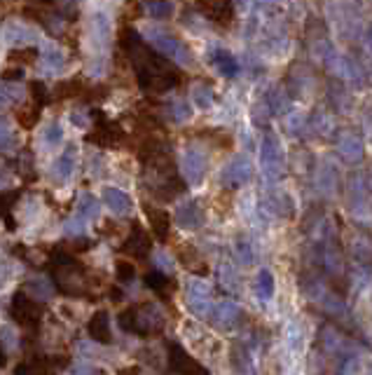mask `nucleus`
<instances>
[{"instance_id":"obj_1","label":"nucleus","mask_w":372,"mask_h":375,"mask_svg":"<svg viewBox=\"0 0 372 375\" xmlns=\"http://www.w3.org/2000/svg\"><path fill=\"white\" fill-rule=\"evenodd\" d=\"M119 43H122L124 52L129 54V61L133 66V73H136L140 89L159 94L180 82V73L161 54L152 52L133 29H122Z\"/></svg>"},{"instance_id":"obj_2","label":"nucleus","mask_w":372,"mask_h":375,"mask_svg":"<svg viewBox=\"0 0 372 375\" xmlns=\"http://www.w3.org/2000/svg\"><path fill=\"white\" fill-rule=\"evenodd\" d=\"M47 270H49V275H52L54 287L59 289L61 294L73 296V298L89 296L87 294V287H89V284H87L89 282L87 270H84L82 263L75 261L68 251L56 249L54 258L47 263Z\"/></svg>"},{"instance_id":"obj_3","label":"nucleus","mask_w":372,"mask_h":375,"mask_svg":"<svg viewBox=\"0 0 372 375\" xmlns=\"http://www.w3.org/2000/svg\"><path fill=\"white\" fill-rule=\"evenodd\" d=\"M119 326L126 333H133V336H157L161 331V317L154 312L152 305H131L126 308L122 315L117 317Z\"/></svg>"},{"instance_id":"obj_4","label":"nucleus","mask_w":372,"mask_h":375,"mask_svg":"<svg viewBox=\"0 0 372 375\" xmlns=\"http://www.w3.org/2000/svg\"><path fill=\"white\" fill-rule=\"evenodd\" d=\"M10 315L19 326H28V329H38L40 319L45 315V308L38 303V298H28L24 291H17L10 303Z\"/></svg>"},{"instance_id":"obj_5","label":"nucleus","mask_w":372,"mask_h":375,"mask_svg":"<svg viewBox=\"0 0 372 375\" xmlns=\"http://www.w3.org/2000/svg\"><path fill=\"white\" fill-rule=\"evenodd\" d=\"M91 115H94V127L87 134L89 143H96L101 148H112V145H119L124 141V129L117 122H110L101 110H94Z\"/></svg>"},{"instance_id":"obj_6","label":"nucleus","mask_w":372,"mask_h":375,"mask_svg":"<svg viewBox=\"0 0 372 375\" xmlns=\"http://www.w3.org/2000/svg\"><path fill=\"white\" fill-rule=\"evenodd\" d=\"M199 12L208 22H213L215 26L227 29L234 22V8H232V0H197Z\"/></svg>"},{"instance_id":"obj_7","label":"nucleus","mask_w":372,"mask_h":375,"mask_svg":"<svg viewBox=\"0 0 372 375\" xmlns=\"http://www.w3.org/2000/svg\"><path fill=\"white\" fill-rule=\"evenodd\" d=\"M150 249H152L150 235H147L138 223H133L129 239H126L124 244L119 246V251H122V254H129L131 258H136V261H145L147 254H150Z\"/></svg>"},{"instance_id":"obj_8","label":"nucleus","mask_w":372,"mask_h":375,"mask_svg":"<svg viewBox=\"0 0 372 375\" xmlns=\"http://www.w3.org/2000/svg\"><path fill=\"white\" fill-rule=\"evenodd\" d=\"M91 340H96V343L101 345H108L112 343V336H110V322H108V312L105 310H98L94 317L89 319V326H87Z\"/></svg>"},{"instance_id":"obj_9","label":"nucleus","mask_w":372,"mask_h":375,"mask_svg":"<svg viewBox=\"0 0 372 375\" xmlns=\"http://www.w3.org/2000/svg\"><path fill=\"white\" fill-rule=\"evenodd\" d=\"M168 368H171L173 373H204V368L197 366L178 345L168 347Z\"/></svg>"},{"instance_id":"obj_10","label":"nucleus","mask_w":372,"mask_h":375,"mask_svg":"<svg viewBox=\"0 0 372 375\" xmlns=\"http://www.w3.org/2000/svg\"><path fill=\"white\" fill-rule=\"evenodd\" d=\"M87 92V85L80 80V78H73V80H61L56 82L54 92H52V99L61 101V99H75V96H84Z\"/></svg>"},{"instance_id":"obj_11","label":"nucleus","mask_w":372,"mask_h":375,"mask_svg":"<svg viewBox=\"0 0 372 375\" xmlns=\"http://www.w3.org/2000/svg\"><path fill=\"white\" fill-rule=\"evenodd\" d=\"M145 213H147V218H150V225H152L154 237H157L159 242H166V237H168V225H171V221H168V213H166V211L152 209V206H145Z\"/></svg>"},{"instance_id":"obj_12","label":"nucleus","mask_w":372,"mask_h":375,"mask_svg":"<svg viewBox=\"0 0 372 375\" xmlns=\"http://www.w3.org/2000/svg\"><path fill=\"white\" fill-rule=\"evenodd\" d=\"M42 108H45V106H40L38 101H31V103H28V106H24V108H19V110H17V122H19L24 129L35 127V124H38V120H40Z\"/></svg>"},{"instance_id":"obj_13","label":"nucleus","mask_w":372,"mask_h":375,"mask_svg":"<svg viewBox=\"0 0 372 375\" xmlns=\"http://www.w3.org/2000/svg\"><path fill=\"white\" fill-rule=\"evenodd\" d=\"M73 157H75V148L73 145H68L66 152L56 159V164H54V176L56 180H66L70 176V171H73Z\"/></svg>"},{"instance_id":"obj_14","label":"nucleus","mask_w":372,"mask_h":375,"mask_svg":"<svg viewBox=\"0 0 372 375\" xmlns=\"http://www.w3.org/2000/svg\"><path fill=\"white\" fill-rule=\"evenodd\" d=\"M145 284H147V289H152L159 298H166L173 291V282L166 279V277L159 275V272H150V275H147L145 277Z\"/></svg>"},{"instance_id":"obj_15","label":"nucleus","mask_w":372,"mask_h":375,"mask_svg":"<svg viewBox=\"0 0 372 375\" xmlns=\"http://www.w3.org/2000/svg\"><path fill=\"white\" fill-rule=\"evenodd\" d=\"M19 197H21V190H3L0 192V218L10 216L14 204L19 202Z\"/></svg>"},{"instance_id":"obj_16","label":"nucleus","mask_w":372,"mask_h":375,"mask_svg":"<svg viewBox=\"0 0 372 375\" xmlns=\"http://www.w3.org/2000/svg\"><path fill=\"white\" fill-rule=\"evenodd\" d=\"M40 57V52L35 50V47H26V50H12L7 54V59L12 61V64H35V59Z\"/></svg>"},{"instance_id":"obj_17","label":"nucleus","mask_w":372,"mask_h":375,"mask_svg":"<svg viewBox=\"0 0 372 375\" xmlns=\"http://www.w3.org/2000/svg\"><path fill=\"white\" fill-rule=\"evenodd\" d=\"M14 145H17V138H14V134H12L10 122H7L3 115H0V152L12 150Z\"/></svg>"},{"instance_id":"obj_18","label":"nucleus","mask_w":372,"mask_h":375,"mask_svg":"<svg viewBox=\"0 0 372 375\" xmlns=\"http://www.w3.org/2000/svg\"><path fill=\"white\" fill-rule=\"evenodd\" d=\"M105 199H108V204L115 211H126V209H129V197L122 195L119 190H112V188H108V190H105Z\"/></svg>"},{"instance_id":"obj_19","label":"nucleus","mask_w":372,"mask_h":375,"mask_svg":"<svg viewBox=\"0 0 372 375\" xmlns=\"http://www.w3.org/2000/svg\"><path fill=\"white\" fill-rule=\"evenodd\" d=\"M31 92H33V101H38L40 106H47L49 101H52V92L45 87V82H33L31 85Z\"/></svg>"},{"instance_id":"obj_20","label":"nucleus","mask_w":372,"mask_h":375,"mask_svg":"<svg viewBox=\"0 0 372 375\" xmlns=\"http://www.w3.org/2000/svg\"><path fill=\"white\" fill-rule=\"evenodd\" d=\"M19 99V92L14 87H10L5 82V85H0V108H5V106H14Z\"/></svg>"},{"instance_id":"obj_21","label":"nucleus","mask_w":372,"mask_h":375,"mask_svg":"<svg viewBox=\"0 0 372 375\" xmlns=\"http://www.w3.org/2000/svg\"><path fill=\"white\" fill-rule=\"evenodd\" d=\"M28 289L33 291L38 301H45V298L52 296V287H49L47 282H42V279H31V282H28Z\"/></svg>"},{"instance_id":"obj_22","label":"nucleus","mask_w":372,"mask_h":375,"mask_svg":"<svg viewBox=\"0 0 372 375\" xmlns=\"http://www.w3.org/2000/svg\"><path fill=\"white\" fill-rule=\"evenodd\" d=\"M133 275H136L133 265H129L126 261H119V263H117V279H119V282H131Z\"/></svg>"},{"instance_id":"obj_23","label":"nucleus","mask_w":372,"mask_h":375,"mask_svg":"<svg viewBox=\"0 0 372 375\" xmlns=\"http://www.w3.org/2000/svg\"><path fill=\"white\" fill-rule=\"evenodd\" d=\"M24 80V68H5L3 71V82H21Z\"/></svg>"},{"instance_id":"obj_24","label":"nucleus","mask_w":372,"mask_h":375,"mask_svg":"<svg viewBox=\"0 0 372 375\" xmlns=\"http://www.w3.org/2000/svg\"><path fill=\"white\" fill-rule=\"evenodd\" d=\"M45 138H47V143H59L61 141V127L59 124H52V127L47 129Z\"/></svg>"},{"instance_id":"obj_25","label":"nucleus","mask_w":372,"mask_h":375,"mask_svg":"<svg viewBox=\"0 0 372 375\" xmlns=\"http://www.w3.org/2000/svg\"><path fill=\"white\" fill-rule=\"evenodd\" d=\"M5 38L7 40H12L14 43V38H24V40H31V31H26V29H21V26H17V31H5Z\"/></svg>"},{"instance_id":"obj_26","label":"nucleus","mask_w":372,"mask_h":375,"mask_svg":"<svg viewBox=\"0 0 372 375\" xmlns=\"http://www.w3.org/2000/svg\"><path fill=\"white\" fill-rule=\"evenodd\" d=\"M12 254H14V256H19V258H26V249H24V244H14V246H12Z\"/></svg>"},{"instance_id":"obj_27","label":"nucleus","mask_w":372,"mask_h":375,"mask_svg":"<svg viewBox=\"0 0 372 375\" xmlns=\"http://www.w3.org/2000/svg\"><path fill=\"white\" fill-rule=\"evenodd\" d=\"M7 364V354L3 350V343H0V366H5Z\"/></svg>"}]
</instances>
